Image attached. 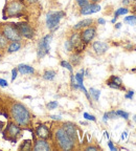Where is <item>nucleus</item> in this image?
<instances>
[{
  "label": "nucleus",
  "mask_w": 136,
  "mask_h": 151,
  "mask_svg": "<svg viewBox=\"0 0 136 151\" xmlns=\"http://www.w3.org/2000/svg\"><path fill=\"white\" fill-rule=\"evenodd\" d=\"M11 114L18 126H27L31 122V113L22 104L16 103L11 108Z\"/></svg>",
  "instance_id": "nucleus-1"
},
{
  "label": "nucleus",
  "mask_w": 136,
  "mask_h": 151,
  "mask_svg": "<svg viewBox=\"0 0 136 151\" xmlns=\"http://www.w3.org/2000/svg\"><path fill=\"white\" fill-rule=\"evenodd\" d=\"M23 11H24V5L21 1L12 0V1H9L5 5L4 11H3V19L9 18V17L21 16Z\"/></svg>",
  "instance_id": "nucleus-2"
},
{
  "label": "nucleus",
  "mask_w": 136,
  "mask_h": 151,
  "mask_svg": "<svg viewBox=\"0 0 136 151\" xmlns=\"http://www.w3.org/2000/svg\"><path fill=\"white\" fill-rule=\"evenodd\" d=\"M54 135H56L57 144L59 145L60 149H62V150H70V149H72L74 147V142L66 133V131L62 127L57 129Z\"/></svg>",
  "instance_id": "nucleus-3"
},
{
  "label": "nucleus",
  "mask_w": 136,
  "mask_h": 151,
  "mask_svg": "<svg viewBox=\"0 0 136 151\" xmlns=\"http://www.w3.org/2000/svg\"><path fill=\"white\" fill-rule=\"evenodd\" d=\"M1 32H2V34L5 36V38L9 41H20L22 38V36L19 33L18 28H17L16 24H5L2 27V31Z\"/></svg>",
  "instance_id": "nucleus-4"
},
{
  "label": "nucleus",
  "mask_w": 136,
  "mask_h": 151,
  "mask_svg": "<svg viewBox=\"0 0 136 151\" xmlns=\"http://www.w3.org/2000/svg\"><path fill=\"white\" fill-rule=\"evenodd\" d=\"M65 16V13L64 12H50L47 14L46 16V25L47 27L54 31L58 27L60 23V20H61L63 17Z\"/></svg>",
  "instance_id": "nucleus-5"
},
{
  "label": "nucleus",
  "mask_w": 136,
  "mask_h": 151,
  "mask_svg": "<svg viewBox=\"0 0 136 151\" xmlns=\"http://www.w3.org/2000/svg\"><path fill=\"white\" fill-rule=\"evenodd\" d=\"M52 39V35H47L39 42V45H38V58H43L45 55L48 54V52H49V44Z\"/></svg>",
  "instance_id": "nucleus-6"
},
{
  "label": "nucleus",
  "mask_w": 136,
  "mask_h": 151,
  "mask_svg": "<svg viewBox=\"0 0 136 151\" xmlns=\"http://www.w3.org/2000/svg\"><path fill=\"white\" fill-rule=\"evenodd\" d=\"M20 131H21V128L19 127L18 125L9 123L4 131V137L6 139H11L12 142H16V137H18Z\"/></svg>",
  "instance_id": "nucleus-7"
},
{
  "label": "nucleus",
  "mask_w": 136,
  "mask_h": 151,
  "mask_svg": "<svg viewBox=\"0 0 136 151\" xmlns=\"http://www.w3.org/2000/svg\"><path fill=\"white\" fill-rule=\"evenodd\" d=\"M17 28H18L19 33L22 37L27 38V39H31L35 36V32H34L33 27L26 22H20V23L16 24Z\"/></svg>",
  "instance_id": "nucleus-8"
},
{
  "label": "nucleus",
  "mask_w": 136,
  "mask_h": 151,
  "mask_svg": "<svg viewBox=\"0 0 136 151\" xmlns=\"http://www.w3.org/2000/svg\"><path fill=\"white\" fill-rule=\"evenodd\" d=\"M95 34H96L95 27H90V26H88L86 29H84V31L82 32V34H81V39H82V41L84 43H89L90 41L95 37Z\"/></svg>",
  "instance_id": "nucleus-9"
},
{
  "label": "nucleus",
  "mask_w": 136,
  "mask_h": 151,
  "mask_svg": "<svg viewBox=\"0 0 136 151\" xmlns=\"http://www.w3.org/2000/svg\"><path fill=\"white\" fill-rule=\"evenodd\" d=\"M62 128H63V129L66 131V133H67V134L72 139L73 142L77 141V127H75L74 124H71V123H65V124L62 126Z\"/></svg>",
  "instance_id": "nucleus-10"
},
{
  "label": "nucleus",
  "mask_w": 136,
  "mask_h": 151,
  "mask_svg": "<svg viewBox=\"0 0 136 151\" xmlns=\"http://www.w3.org/2000/svg\"><path fill=\"white\" fill-rule=\"evenodd\" d=\"M36 133H37V135L40 137V139H47L52 137L49 129H48L45 125L38 126L37 129H36Z\"/></svg>",
  "instance_id": "nucleus-11"
},
{
  "label": "nucleus",
  "mask_w": 136,
  "mask_h": 151,
  "mask_svg": "<svg viewBox=\"0 0 136 151\" xmlns=\"http://www.w3.org/2000/svg\"><path fill=\"white\" fill-rule=\"evenodd\" d=\"M93 47V50L96 52L97 55H103L105 54L107 50H108V44L105 42H102V41H95L92 45Z\"/></svg>",
  "instance_id": "nucleus-12"
},
{
  "label": "nucleus",
  "mask_w": 136,
  "mask_h": 151,
  "mask_svg": "<svg viewBox=\"0 0 136 151\" xmlns=\"http://www.w3.org/2000/svg\"><path fill=\"white\" fill-rule=\"evenodd\" d=\"M33 149L35 151H49L50 146L46 142V139H38V141H36L35 146H34Z\"/></svg>",
  "instance_id": "nucleus-13"
},
{
  "label": "nucleus",
  "mask_w": 136,
  "mask_h": 151,
  "mask_svg": "<svg viewBox=\"0 0 136 151\" xmlns=\"http://www.w3.org/2000/svg\"><path fill=\"white\" fill-rule=\"evenodd\" d=\"M101 11V6L97 5L96 3H92V4H88L87 6L82 7L81 9V14L82 15H90L93 13H97Z\"/></svg>",
  "instance_id": "nucleus-14"
},
{
  "label": "nucleus",
  "mask_w": 136,
  "mask_h": 151,
  "mask_svg": "<svg viewBox=\"0 0 136 151\" xmlns=\"http://www.w3.org/2000/svg\"><path fill=\"white\" fill-rule=\"evenodd\" d=\"M107 84L112 88H116V89H124L122 87V80L116 76H112L110 78V80L107 81Z\"/></svg>",
  "instance_id": "nucleus-15"
},
{
  "label": "nucleus",
  "mask_w": 136,
  "mask_h": 151,
  "mask_svg": "<svg viewBox=\"0 0 136 151\" xmlns=\"http://www.w3.org/2000/svg\"><path fill=\"white\" fill-rule=\"evenodd\" d=\"M69 43H70L72 48H80L83 43L82 39H81V35H79V34H73V35L71 36L70 40H69Z\"/></svg>",
  "instance_id": "nucleus-16"
},
{
  "label": "nucleus",
  "mask_w": 136,
  "mask_h": 151,
  "mask_svg": "<svg viewBox=\"0 0 136 151\" xmlns=\"http://www.w3.org/2000/svg\"><path fill=\"white\" fill-rule=\"evenodd\" d=\"M17 70H18V73H21V75H31V73H35L34 67H31L29 65H26V64H20V65H18Z\"/></svg>",
  "instance_id": "nucleus-17"
},
{
  "label": "nucleus",
  "mask_w": 136,
  "mask_h": 151,
  "mask_svg": "<svg viewBox=\"0 0 136 151\" xmlns=\"http://www.w3.org/2000/svg\"><path fill=\"white\" fill-rule=\"evenodd\" d=\"M22 44L20 41H12V42L9 44V47H7V52H15L17 50H19L21 48Z\"/></svg>",
  "instance_id": "nucleus-18"
},
{
  "label": "nucleus",
  "mask_w": 136,
  "mask_h": 151,
  "mask_svg": "<svg viewBox=\"0 0 136 151\" xmlns=\"http://www.w3.org/2000/svg\"><path fill=\"white\" fill-rule=\"evenodd\" d=\"M92 23H93V20H92V19H84V20L79 22L77 25H74V29H80V28L88 27V26H90Z\"/></svg>",
  "instance_id": "nucleus-19"
},
{
  "label": "nucleus",
  "mask_w": 136,
  "mask_h": 151,
  "mask_svg": "<svg viewBox=\"0 0 136 151\" xmlns=\"http://www.w3.org/2000/svg\"><path fill=\"white\" fill-rule=\"evenodd\" d=\"M9 45V40H7L5 36L2 34V32H0V48H4Z\"/></svg>",
  "instance_id": "nucleus-20"
},
{
  "label": "nucleus",
  "mask_w": 136,
  "mask_h": 151,
  "mask_svg": "<svg viewBox=\"0 0 136 151\" xmlns=\"http://www.w3.org/2000/svg\"><path fill=\"white\" fill-rule=\"evenodd\" d=\"M54 77H56V73H54V70H46L44 73V75H43V78L45 79V80H54Z\"/></svg>",
  "instance_id": "nucleus-21"
},
{
  "label": "nucleus",
  "mask_w": 136,
  "mask_h": 151,
  "mask_svg": "<svg viewBox=\"0 0 136 151\" xmlns=\"http://www.w3.org/2000/svg\"><path fill=\"white\" fill-rule=\"evenodd\" d=\"M83 79H84V69H82L80 73H77V75H75V80H77L79 86L83 84Z\"/></svg>",
  "instance_id": "nucleus-22"
},
{
  "label": "nucleus",
  "mask_w": 136,
  "mask_h": 151,
  "mask_svg": "<svg viewBox=\"0 0 136 151\" xmlns=\"http://www.w3.org/2000/svg\"><path fill=\"white\" fill-rule=\"evenodd\" d=\"M89 92H90V94H91V97L93 98L95 101H97V100H99V94H101V91H99V90L95 89V88H90Z\"/></svg>",
  "instance_id": "nucleus-23"
},
{
  "label": "nucleus",
  "mask_w": 136,
  "mask_h": 151,
  "mask_svg": "<svg viewBox=\"0 0 136 151\" xmlns=\"http://www.w3.org/2000/svg\"><path fill=\"white\" fill-rule=\"evenodd\" d=\"M125 22L129 25H136V16H128L125 18Z\"/></svg>",
  "instance_id": "nucleus-24"
},
{
  "label": "nucleus",
  "mask_w": 136,
  "mask_h": 151,
  "mask_svg": "<svg viewBox=\"0 0 136 151\" xmlns=\"http://www.w3.org/2000/svg\"><path fill=\"white\" fill-rule=\"evenodd\" d=\"M71 62H72V64L73 65H77V64H80V62H81V56L80 55H73V56H71Z\"/></svg>",
  "instance_id": "nucleus-25"
},
{
  "label": "nucleus",
  "mask_w": 136,
  "mask_h": 151,
  "mask_svg": "<svg viewBox=\"0 0 136 151\" xmlns=\"http://www.w3.org/2000/svg\"><path fill=\"white\" fill-rule=\"evenodd\" d=\"M129 12L126 7H120V9H118L116 12H115V14H114V17H116L117 18L118 16H120V15H125V14H127V13Z\"/></svg>",
  "instance_id": "nucleus-26"
},
{
  "label": "nucleus",
  "mask_w": 136,
  "mask_h": 151,
  "mask_svg": "<svg viewBox=\"0 0 136 151\" xmlns=\"http://www.w3.org/2000/svg\"><path fill=\"white\" fill-rule=\"evenodd\" d=\"M116 118V113L115 112H107L104 114V122H107L108 119H115Z\"/></svg>",
  "instance_id": "nucleus-27"
},
{
  "label": "nucleus",
  "mask_w": 136,
  "mask_h": 151,
  "mask_svg": "<svg viewBox=\"0 0 136 151\" xmlns=\"http://www.w3.org/2000/svg\"><path fill=\"white\" fill-rule=\"evenodd\" d=\"M31 141H25L23 143V145L22 146H20V150H29V149L31 148Z\"/></svg>",
  "instance_id": "nucleus-28"
},
{
  "label": "nucleus",
  "mask_w": 136,
  "mask_h": 151,
  "mask_svg": "<svg viewBox=\"0 0 136 151\" xmlns=\"http://www.w3.org/2000/svg\"><path fill=\"white\" fill-rule=\"evenodd\" d=\"M46 106H47V108L49 109V110H52V109H54V108H57V107H58V102H57V101L49 102Z\"/></svg>",
  "instance_id": "nucleus-29"
},
{
  "label": "nucleus",
  "mask_w": 136,
  "mask_h": 151,
  "mask_svg": "<svg viewBox=\"0 0 136 151\" xmlns=\"http://www.w3.org/2000/svg\"><path fill=\"white\" fill-rule=\"evenodd\" d=\"M115 113H116V116H122V118L126 119V120H128V119H129V114H128L127 112H125V111H122V110H117Z\"/></svg>",
  "instance_id": "nucleus-30"
},
{
  "label": "nucleus",
  "mask_w": 136,
  "mask_h": 151,
  "mask_svg": "<svg viewBox=\"0 0 136 151\" xmlns=\"http://www.w3.org/2000/svg\"><path fill=\"white\" fill-rule=\"evenodd\" d=\"M61 65L63 66V67H65V68H67L68 70L70 71V73H72V66H71L70 63H68L67 61H62L61 62Z\"/></svg>",
  "instance_id": "nucleus-31"
},
{
  "label": "nucleus",
  "mask_w": 136,
  "mask_h": 151,
  "mask_svg": "<svg viewBox=\"0 0 136 151\" xmlns=\"http://www.w3.org/2000/svg\"><path fill=\"white\" fill-rule=\"evenodd\" d=\"M77 2L81 7H85V6H87V5L89 4L88 0H77Z\"/></svg>",
  "instance_id": "nucleus-32"
},
{
  "label": "nucleus",
  "mask_w": 136,
  "mask_h": 151,
  "mask_svg": "<svg viewBox=\"0 0 136 151\" xmlns=\"http://www.w3.org/2000/svg\"><path fill=\"white\" fill-rule=\"evenodd\" d=\"M84 118L86 119V120H89V121H93V122H95V121H96L95 116H91V114H89V113H87V112H85V113H84Z\"/></svg>",
  "instance_id": "nucleus-33"
},
{
  "label": "nucleus",
  "mask_w": 136,
  "mask_h": 151,
  "mask_svg": "<svg viewBox=\"0 0 136 151\" xmlns=\"http://www.w3.org/2000/svg\"><path fill=\"white\" fill-rule=\"evenodd\" d=\"M17 73H18L17 68L13 69V71H12V82H13V81H15V79H16V77H17Z\"/></svg>",
  "instance_id": "nucleus-34"
},
{
  "label": "nucleus",
  "mask_w": 136,
  "mask_h": 151,
  "mask_svg": "<svg viewBox=\"0 0 136 151\" xmlns=\"http://www.w3.org/2000/svg\"><path fill=\"white\" fill-rule=\"evenodd\" d=\"M7 82L5 80H3V79H0V86H2V87H6L7 86Z\"/></svg>",
  "instance_id": "nucleus-35"
},
{
  "label": "nucleus",
  "mask_w": 136,
  "mask_h": 151,
  "mask_svg": "<svg viewBox=\"0 0 136 151\" xmlns=\"http://www.w3.org/2000/svg\"><path fill=\"white\" fill-rule=\"evenodd\" d=\"M108 146H109V148H110L112 151H116V150H117V149L114 147V145L112 144V142H108Z\"/></svg>",
  "instance_id": "nucleus-36"
},
{
  "label": "nucleus",
  "mask_w": 136,
  "mask_h": 151,
  "mask_svg": "<svg viewBox=\"0 0 136 151\" xmlns=\"http://www.w3.org/2000/svg\"><path fill=\"white\" fill-rule=\"evenodd\" d=\"M133 94H134V91H129V93H127L126 94V98H127V99H132V97H133Z\"/></svg>",
  "instance_id": "nucleus-37"
},
{
  "label": "nucleus",
  "mask_w": 136,
  "mask_h": 151,
  "mask_svg": "<svg viewBox=\"0 0 136 151\" xmlns=\"http://www.w3.org/2000/svg\"><path fill=\"white\" fill-rule=\"evenodd\" d=\"M86 150H94V151H96V150H99V148L97 147H94V146H89V147H87L86 148Z\"/></svg>",
  "instance_id": "nucleus-38"
},
{
  "label": "nucleus",
  "mask_w": 136,
  "mask_h": 151,
  "mask_svg": "<svg viewBox=\"0 0 136 151\" xmlns=\"http://www.w3.org/2000/svg\"><path fill=\"white\" fill-rule=\"evenodd\" d=\"M127 135H128V132H122V139H127Z\"/></svg>",
  "instance_id": "nucleus-39"
},
{
  "label": "nucleus",
  "mask_w": 136,
  "mask_h": 151,
  "mask_svg": "<svg viewBox=\"0 0 136 151\" xmlns=\"http://www.w3.org/2000/svg\"><path fill=\"white\" fill-rule=\"evenodd\" d=\"M97 22H99V24H105V23H106V21L104 20L103 18H99V20H97Z\"/></svg>",
  "instance_id": "nucleus-40"
},
{
  "label": "nucleus",
  "mask_w": 136,
  "mask_h": 151,
  "mask_svg": "<svg viewBox=\"0 0 136 151\" xmlns=\"http://www.w3.org/2000/svg\"><path fill=\"white\" fill-rule=\"evenodd\" d=\"M26 2L27 3H29V4H31V3H35V2H37V0H25Z\"/></svg>",
  "instance_id": "nucleus-41"
},
{
  "label": "nucleus",
  "mask_w": 136,
  "mask_h": 151,
  "mask_svg": "<svg viewBox=\"0 0 136 151\" xmlns=\"http://www.w3.org/2000/svg\"><path fill=\"white\" fill-rule=\"evenodd\" d=\"M50 118L54 119V120H61V118H60L59 116H52Z\"/></svg>",
  "instance_id": "nucleus-42"
},
{
  "label": "nucleus",
  "mask_w": 136,
  "mask_h": 151,
  "mask_svg": "<svg viewBox=\"0 0 136 151\" xmlns=\"http://www.w3.org/2000/svg\"><path fill=\"white\" fill-rule=\"evenodd\" d=\"M120 26H122V24H120V23H117L116 25H115V27H116V28H120Z\"/></svg>",
  "instance_id": "nucleus-43"
},
{
  "label": "nucleus",
  "mask_w": 136,
  "mask_h": 151,
  "mask_svg": "<svg viewBox=\"0 0 136 151\" xmlns=\"http://www.w3.org/2000/svg\"><path fill=\"white\" fill-rule=\"evenodd\" d=\"M115 21H116V17H114V18L112 19V23H114Z\"/></svg>",
  "instance_id": "nucleus-44"
},
{
  "label": "nucleus",
  "mask_w": 136,
  "mask_h": 151,
  "mask_svg": "<svg viewBox=\"0 0 136 151\" xmlns=\"http://www.w3.org/2000/svg\"><path fill=\"white\" fill-rule=\"evenodd\" d=\"M99 0H92V2H93V3H96V2H99Z\"/></svg>",
  "instance_id": "nucleus-45"
},
{
  "label": "nucleus",
  "mask_w": 136,
  "mask_h": 151,
  "mask_svg": "<svg viewBox=\"0 0 136 151\" xmlns=\"http://www.w3.org/2000/svg\"><path fill=\"white\" fill-rule=\"evenodd\" d=\"M122 2H124V4H127V3H128V1H127V0H124V1H122Z\"/></svg>",
  "instance_id": "nucleus-46"
},
{
  "label": "nucleus",
  "mask_w": 136,
  "mask_h": 151,
  "mask_svg": "<svg viewBox=\"0 0 136 151\" xmlns=\"http://www.w3.org/2000/svg\"><path fill=\"white\" fill-rule=\"evenodd\" d=\"M133 120H134V121H135V122H136V116H134V118H133Z\"/></svg>",
  "instance_id": "nucleus-47"
},
{
  "label": "nucleus",
  "mask_w": 136,
  "mask_h": 151,
  "mask_svg": "<svg viewBox=\"0 0 136 151\" xmlns=\"http://www.w3.org/2000/svg\"><path fill=\"white\" fill-rule=\"evenodd\" d=\"M132 1H136V0H132Z\"/></svg>",
  "instance_id": "nucleus-48"
}]
</instances>
